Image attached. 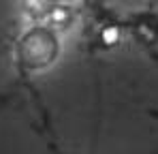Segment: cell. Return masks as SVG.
<instances>
[{
    "mask_svg": "<svg viewBox=\"0 0 158 154\" xmlns=\"http://www.w3.org/2000/svg\"><path fill=\"white\" fill-rule=\"evenodd\" d=\"M115 39H118V28H107L103 32V41L105 43H113Z\"/></svg>",
    "mask_w": 158,
    "mask_h": 154,
    "instance_id": "6da1fadb",
    "label": "cell"
}]
</instances>
